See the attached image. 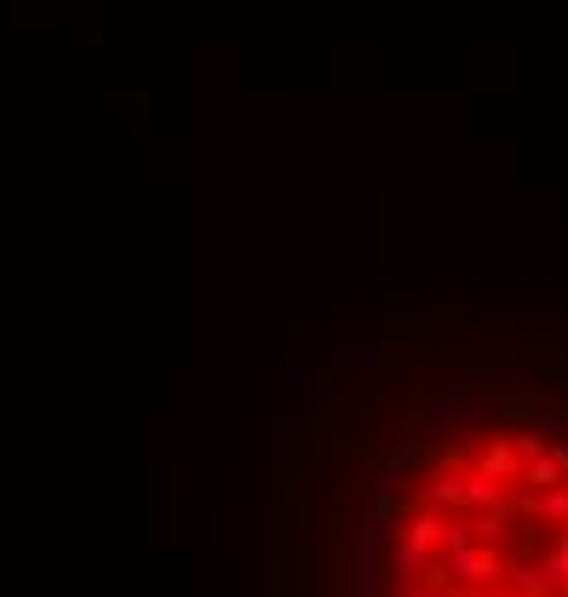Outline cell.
<instances>
[{"mask_svg": "<svg viewBox=\"0 0 568 597\" xmlns=\"http://www.w3.org/2000/svg\"><path fill=\"white\" fill-rule=\"evenodd\" d=\"M121 110H132V122H144V110H150V98H144V92H127V98H121Z\"/></svg>", "mask_w": 568, "mask_h": 597, "instance_id": "8992f818", "label": "cell"}, {"mask_svg": "<svg viewBox=\"0 0 568 597\" xmlns=\"http://www.w3.org/2000/svg\"><path fill=\"white\" fill-rule=\"evenodd\" d=\"M471 380H477V385H494V391H500V385L512 391V385H534L540 368H534V363H477Z\"/></svg>", "mask_w": 568, "mask_h": 597, "instance_id": "277c9868", "label": "cell"}, {"mask_svg": "<svg viewBox=\"0 0 568 597\" xmlns=\"http://www.w3.org/2000/svg\"><path fill=\"white\" fill-rule=\"evenodd\" d=\"M80 41H87V47H98V41H104V17H87V29H80Z\"/></svg>", "mask_w": 568, "mask_h": 597, "instance_id": "52a82bcc", "label": "cell"}, {"mask_svg": "<svg viewBox=\"0 0 568 597\" xmlns=\"http://www.w3.org/2000/svg\"><path fill=\"white\" fill-rule=\"evenodd\" d=\"M425 414L449 431H465V425H477V396L471 391H425Z\"/></svg>", "mask_w": 568, "mask_h": 597, "instance_id": "3957f363", "label": "cell"}, {"mask_svg": "<svg viewBox=\"0 0 568 597\" xmlns=\"http://www.w3.org/2000/svg\"><path fill=\"white\" fill-rule=\"evenodd\" d=\"M241 448L248 454H288L293 448V408H258L248 425H241Z\"/></svg>", "mask_w": 568, "mask_h": 597, "instance_id": "7a4b0ae2", "label": "cell"}, {"mask_svg": "<svg viewBox=\"0 0 568 597\" xmlns=\"http://www.w3.org/2000/svg\"><path fill=\"white\" fill-rule=\"evenodd\" d=\"M265 403L270 408H311L321 391H328V368H311V363H281L270 368L265 380Z\"/></svg>", "mask_w": 568, "mask_h": 597, "instance_id": "6da1fadb", "label": "cell"}, {"mask_svg": "<svg viewBox=\"0 0 568 597\" xmlns=\"http://www.w3.org/2000/svg\"><path fill=\"white\" fill-rule=\"evenodd\" d=\"M17 17H52V0H12Z\"/></svg>", "mask_w": 568, "mask_h": 597, "instance_id": "5b68a950", "label": "cell"}]
</instances>
